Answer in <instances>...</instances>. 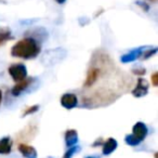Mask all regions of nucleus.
Here are the masks:
<instances>
[{
	"mask_svg": "<svg viewBox=\"0 0 158 158\" xmlns=\"http://www.w3.org/2000/svg\"><path fill=\"white\" fill-rule=\"evenodd\" d=\"M65 56L66 50H64L63 48L49 49L44 53L41 57V62L44 66H53L65 59Z\"/></svg>",
	"mask_w": 158,
	"mask_h": 158,
	"instance_id": "7ed1b4c3",
	"label": "nucleus"
},
{
	"mask_svg": "<svg viewBox=\"0 0 158 158\" xmlns=\"http://www.w3.org/2000/svg\"><path fill=\"white\" fill-rule=\"evenodd\" d=\"M18 149L23 157L25 158H37L38 153L36 151V148L31 145H28L26 143H20L18 146Z\"/></svg>",
	"mask_w": 158,
	"mask_h": 158,
	"instance_id": "1a4fd4ad",
	"label": "nucleus"
},
{
	"mask_svg": "<svg viewBox=\"0 0 158 158\" xmlns=\"http://www.w3.org/2000/svg\"><path fill=\"white\" fill-rule=\"evenodd\" d=\"M80 148H81V147L77 146V145H75V146H73V147H69V148H67V151L65 152V154H64L62 158H72L77 152L80 151Z\"/></svg>",
	"mask_w": 158,
	"mask_h": 158,
	"instance_id": "2eb2a0df",
	"label": "nucleus"
},
{
	"mask_svg": "<svg viewBox=\"0 0 158 158\" xmlns=\"http://www.w3.org/2000/svg\"><path fill=\"white\" fill-rule=\"evenodd\" d=\"M55 1H56L59 5H63V3H65L66 0H55Z\"/></svg>",
	"mask_w": 158,
	"mask_h": 158,
	"instance_id": "412c9836",
	"label": "nucleus"
},
{
	"mask_svg": "<svg viewBox=\"0 0 158 158\" xmlns=\"http://www.w3.org/2000/svg\"><path fill=\"white\" fill-rule=\"evenodd\" d=\"M12 142L10 136H5L0 139V155H9L12 152Z\"/></svg>",
	"mask_w": 158,
	"mask_h": 158,
	"instance_id": "ddd939ff",
	"label": "nucleus"
},
{
	"mask_svg": "<svg viewBox=\"0 0 158 158\" xmlns=\"http://www.w3.org/2000/svg\"><path fill=\"white\" fill-rule=\"evenodd\" d=\"M117 146H118V142H117L116 139L110 138L103 143V145H102V153H103V155L108 156V155H110L113 152L116 151Z\"/></svg>",
	"mask_w": 158,
	"mask_h": 158,
	"instance_id": "f8f14e48",
	"label": "nucleus"
},
{
	"mask_svg": "<svg viewBox=\"0 0 158 158\" xmlns=\"http://www.w3.org/2000/svg\"><path fill=\"white\" fill-rule=\"evenodd\" d=\"M1 102H2V91L0 90V105H1Z\"/></svg>",
	"mask_w": 158,
	"mask_h": 158,
	"instance_id": "4be33fe9",
	"label": "nucleus"
},
{
	"mask_svg": "<svg viewBox=\"0 0 158 158\" xmlns=\"http://www.w3.org/2000/svg\"><path fill=\"white\" fill-rule=\"evenodd\" d=\"M145 49H147L146 46L139 47V48H136V49H134V50L130 51V52L126 53V54L121 55L120 62H123V63H131V62L136 61V60L140 59V57L142 56Z\"/></svg>",
	"mask_w": 158,
	"mask_h": 158,
	"instance_id": "0eeeda50",
	"label": "nucleus"
},
{
	"mask_svg": "<svg viewBox=\"0 0 158 158\" xmlns=\"http://www.w3.org/2000/svg\"><path fill=\"white\" fill-rule=\"evenodd\" d=\"M152 84H153L154 87L158 86V73L157 72H155L152 75Z\"/></svg>",
	"mask_w": 158,
	"mask_h": 158,
	"instance_id": "6ab92c4d",
	"label": "nucleus"
},
{
	"mask_svg": "<svg viewBox=\"0 0 158 158\" xmlns=\"http://www.w3.org/2000/svg\"><path fill=\"white\" fill-rule=\"evenodd\" d=\"M148 134V128L142 121H138L132 128V133L127 134L125 141L129 146L139 145Z\"/></svg>",
	"mask_w": 158,
	"mask_h": 158,
	"instance_id": "f03ea898",
	"label": "nucleus"
},
{
	"mask_svg": "<svg viewBox=\"0 0 158 158\" xmlns=\"http://www.w3.org/2000/svg\"><path fill=\"white\" fill-rule=\"evenodd\" d=\"M148 89H149V84L146 79L144 78H139L138 81H136V85L134 87V89L131 91L132 95L134 98H143L145 95H147L148 93Z\"/></svg>",
	"mask_w": 158,
	"mask_h": 158,
	"instance_id": "423d86ee",
	"label": "nucleus"
},
{
	"mask_svg": "<svg viewBox=\"0 0 158 158\" xmlns=\"http://www.w3.org/2000/svg\"><path fill=\"white\" fill-rule=\"evenodd\" d=\"M64 140H65V145L67 148L73 147L75 145H77L78 143V133L75 129H68L65 132V135H64Z\"/></svg>",
	"mask_w": 158,
	"mask_h": 158,
	"instance_id": "9d476101",
	"label": "nucleus"
},
{
	"mask_svg": "<svg viewBox=\"0 0 158 158\" xmlns=\"http://www.w3.org/2000/svg\"><path fill=\"white\" fill-rule=\"evenodd\" d=\"M27 34H29V35H31V36H26V37L34 38V39L37 40L39 44L48 38V31H47L44 27H36V28L29 31Z\"/></svg>",
	"mask_w": 158,
	"mask_h": 158,
	"instance_id": "9b49d317",
	"label": "nucleus"
},
{
	"mask_svg": "<svg viewBox=\"0 0 158 158\" xmlns=\"http://www.w3.org/2000/svg\"><path fill=\"white\" fill-rule=\"evenodd\" d=\"M61 105L66 110H73L78 105V98L74 93H65L61 97Z\"/></svg>",
	"mask_w": 158,
	"mask_h": 158,
	"instance_id": "6e6552de",
	"label": "nucleus"
},
{
	"mask_svg": "<svg viewBox=\"0 0 158 158\" xmlns=\"http://www.w3.org/2000/svg\"><path fill=\"white\" fill-rule=\"evenodd\" d=\"M151 1H156V0H151Z\"/></svg>",
	"mask_w": 158,
	"mask_h": 158,
	"instance_id": "b1692460",
	"label": "nucleus"
},
{
	"mask_svg": "<svg viewBox=\"0 0 158 158\" xmlns=\"http://www.w3.org/2000/svg\"><path fill=\"white\" fill-rule=\"evenodd\" d=\"M41 51L40 44L34 38L25 37L19 40L11 49V55L22 60H33L39 55Z\"/></svg>",
	"mask_w": 158,
	"mask_h": 158,
	"instance_id": "f257e3e1",
	"label": "nucleus"
},
{
	"mask_svg": "<svg viewBox=\"0 0 158 158\" xmlns=\"http://www.w3.org/2000/svg\"><path fill=\"white\" fill-rule=\"evenodd\" d=\"M132 73L138 75V76H144V75L146 74V69H145L144 67H142V66H139V67L133 68V69H132Z\"/></svg>",
	"mask_w": 158,
	"mask_h": 158,
	"instance_id": "a211bd4d",
	"label": "nucleus"
},
{
	"mask_svg": "<svg viewBox=\"0 0 158 158\" xmlns=\"http://www.w3.org/2000/svg\"><path fill=\"white\" fill-rule=\"evenodd\" d=\"M8 73H9V75L12 77V79L15 82L21 81V80H23V79H25L27 77V68L22 63L12 64L8 68Z\"/></svg>",
	"mask_w": 158,
	"mask_h": 158,
	"instance_id": "20e7f679",
	"label": "nucleus"
},
{
	"mask_svg": "<svg viewBox=\"0 0 158 158\" xmlns=\"http://www.w3.org/2000/svg\"><path fill=\"white\" fill-rule=\"evenodd\" d=\"M34 81H35V78H31V77L27 78V77H26V78L23 79V80H21V81L16 82L15 86L12 88L11 94L13 95V97H15V98L21 97L23 93H25L29 88H31V85L34 84Z\"/></svg>",
	"mask_w": 158,
	"mask_h": 158,
	"instance_id": "39448f33",
	"label": "nucleus"
},
{
	"mask_svg": "<svg viewBox=\"0 0 158 158\" xmlns=\"http://www.w3.org/2000/svg\"><path fill=\"white\" fill-rule=\"evenodd\" d=\"M47 158H52V157H47Z\"/></svg>",
	"mask_w": 158,
	"mask_h": 158,
	"instance_id": "393cba45",
	"label": "nucleus"
},
{
	"mask_svg": "<svg viewBox=\"0 0 158 158\" xmlns=\"http://www.w3.org/2000/svg\"><path fill=\"white\" fill-rule=\"evenodd\" d=\"M38 110H39V105H38V104L29 106V107H27L26 110H24V113H23V117L28 116V115H33V114H35V113H37Z\"/></svg>",
	"mask_w": 158,
	"mask_h": 158,
	"instance_id": "dca6fc26",
	"label": "nucleus"
},
{
	"mask_svg": "<svg viewBox=\"0 0 158 158\" xmlns=\"http://www.w3.org/2000/svg\"><path fill=\"white\" fill-rule=\"evenodd\" d=\"M86 158H97V157H95V156H87Z\"/></svg>",
	"mask_w": 158,
	"mask_h": 158,
	"instance_id": "5701e85b",
	"label": "nucleus"
},
{
	"mask_svg": "<svg viewBox=\"0 0 158 158\" xmlns=\"http://www.w3.org/2000/svg\"><path fill=\"white\" fill-rule=\"evenodd\" d=\"M136 5H139L140 7H142L144 9V11H148V5L145 2H136Z\"/></svg>",
	"mask_w": 158,
	"mask_h": 158,
	"instance_id": "aec40b11",
	"label": "nucleus"
},
{
	"mask_svg": "<svg viewBox=\"0 0 158 158\" xmlns=\"http://www.w3.org/2000/svg\"><path fill=\"white\" fill-rule=\"evenodd\" d=\"M156 52H157V48L149 49L148 51H144V52H143L142 56H143V59H144V60H147L148 57H151V56H153V55H155Z\"/></svg>",
	"mask_w": 158,
	"mask_h": 158,
	"instance_id": "f3484780",
	"label": "nucleus"
},
{
	"mask_svg": "<svg viewBox=\"0 0 158 158\" xmlns=\"http://www.w3.org/2000/svg\"><path fill=\"white\" fill-rule=\"evenodd\" d=\"M12 39L11 31L8 27H1L0 28V47L3 46L7 41Z\"/></svg>",
	"mask_w": 158,
	"mask_h": 158,
	"instance_id": "4468645a",
	"label": "nucleus"
}]
</instances>
